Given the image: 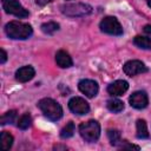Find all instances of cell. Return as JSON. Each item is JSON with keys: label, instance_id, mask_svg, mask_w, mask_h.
Listing matches in <instances>:
<instances>
[{"label": "cell", "instance_id": "17", "mask_svg": "<svg viewBox=\"0 0 151 151\" xmlns=\"http://www.w3.org/2000/svg\"><path fill=\"white\" fill-rule=\"evenodd\" d=\"M133 42H134V45L138 46L139 48H143V50H150V48H151V39L146 38V37L137 35V37H134Z\"/></svg>", "mask_w": 151, "mask_h": 151}, {"label": "cell", "instance_id": "1", "mask_svg": "<svg viewBox=\"0 0 151 151\" xmlns=\"http://www.w3.org/2000/svg\"><path fill=\"white\" fill-rule=\"evenodd\" d=\"M5 32L11 39H27L32 35L33 29L29 24L21 22V21H11L6 24Z\"/></svg>", "mask_w": 151, "mask_h": 151}, {"label": "cell", "instance_id": "16", "mask_svg": "<svg viewBox=\"0 0 151 151\" xmlns=\"http://www.w3.org/2000/svg\"><path fill=\"white\" fill-rule=\"evenodd\" d=\"M0 140H1V147L4 150H9L13 145V136L9 134L6 131H2L0 134Z\"/></svg>", "mask_w": 151, "mask_h": 151}, {"label": "cell", "instance_id": "8", "mask_svg": "<svg viewBox=\"0 0 151 151\" xmlns=\"http://www.w3.org/2000/svg\"><path fill=\"white\" fill-rule=\"evenodd\" d=\"M68 109L74 114H86L90 111L88 103L81 97H73L68 101Z\"/></svg>", "mask_w": 151, "mask_h": 151}, {"label": "cell", "instance_id": "15", "mask_svg": "<svg viewBox=\"0 0 151 151\" xmlns=\"http://www.w3.org/2000/svg\"><path fill=\"white\" fill-rule=\"evenodd\" d=\"M106 106H107V109H109L111 112H114V113H118V112H120V111L124 110V103H123L122 100L114 99V98L107 100Z\"/></svg>", "mask_w": 151, "mask_h": 151}, {"label": "cell", "instance_id": "24", "mask_svg": "<svg viewBox=\"0 0 151 151\" xmlns=\"http://www.w3.org/2000/svg\"><path fill=\"white\" fill-rule=\"evenodd\" d=\"M51 1H53V0H35V2H37L39 6H44V5H46V4L51 2Z\"/></svg>", "mask_w": 151, "mask_h": 151}, {"label": "cell", "instance_id": "18", "mask_svg": "<svg viewBox=\"0 0 151 151\" xmlns=\"http://www.w3.org/2000/svg\"><path fill=\"white\" fill-rule=\"evenodd\" d=\"M73 133H74V124H73V122H68V123L61 129V131H60V137L64 138V139H66V138L72 137Z\"/></svg>", "mask_w": 151, "mask_h": 151}, {"label": "cell", "instance_id": "3", "mask_svg": "<svg viewBox=\"0 0 151 151\" xmlns=\"http://www.w3.org/2000/svg\"><path fill=\"white\" fill-rule=\"evenodd\" d=\"M79 133L86 142H96L100 136V125L97 120H88L79 125Z\"/></svg>", "mask_w": 151, "mask_h": 151}, {"label": "cell", "instance_id": "19", "mask_svg": "<svg viewBox=\"0 0 151 151\" xmlns=\"http://www.w3.org/2000/svg\"><path fill=\"white\" fill-rule=\"evenodd\" d=\"M58 29H59V25L54 21H48V22H45L41 25V31L45 34H53Z\"/></svg>", "mask_w": 151, "mask_h": 151}, {"label": "cell", "instance_id": "12", "mask_svg": "<svg viewBox=\"0 0 151 151\" xmlns=\"http://www.w3.org/2000/svg\"><path fill=\"white\" fill-rule=\"evenodd\" d=\"M35 74V71L32 66H22L15 72V79L20 83H26L31 80Z\"/></svg>", "mask_w": 151, "mask_h": 151}, {"label": "cell", "instance_id": "25", "mask_svg": "<svg viewBox=\"0 0 151 151\" xmlns=\"http://www.w3.org/2000/svg\"><path fill=\"white\" fill-rule=\"evenodd\" d=\"M144 32L147 34H151V25H146L144 26Z\"/></svg>", "mask_w": 151, "mask_h": 151}, {"label": "cell", "instance_id": "9", "mask_svg": "<svg viewBox=\"0 0 151 151\" xmlns=\"http://www.w3.org/2000/svg\"><path fill=\"white\" fill-rule=\"evenodd\" d=\"M78 87L80 90L81 93H84L86 97L88 98H93L94 96H97L98 93V84L94 81V80H91V79H83L79 81L78 84Z\"/></svg>", "mask_w": 151, "mask_h": 151}, {"label": "cell", "instance_id": "14", "mask_svg": "<svg viewBox=\"0 0 151 151\" xmlns=\"http://www.w3.org/2000/svg\"><path fill=\"white\" fill-rule=\"evenodd\" d=\"M137 127V137L140 139H146L149 138V131H147V125L144 119H138L136 123Z\"/></svg>", "mask_w": 151, "mask_h": 151}, {"label": "cell", "instance_id": "27", "mask_svg": "<svg viewBox=\"0 0 151 151\" xmlns=\"http://www.w3.org/2000/svg\"><path fill=\"white\" fill-rule=\"evenodd\" d=\"M146 2H147V5H149V7H151V0H146Z\"/></svg>", "mask_w": 151, "mask_h": 151}, {"label": "cell", "instance_id": "21", "mask_svg": "<svg viewBox=\"0 0 151 151\" xmlns=\"http://www.w3.org/2000/svg\"><path fill=\"white\" fill-rule=\"evenodd\" d=\"M31 123H32L31 116L28 113H25V114H22L19 118V120H18V127L21 129V130H26V129H28L31 126Z\"/></svg>", "mask_w": 151, "mask_h": 151}, {"label": "cell", "instance_id": "4", "mask_svg": "<svg viewBox=\"0 0 151 151\" xmlns=\"http://www.w3.org/2000/svg\"><path fill=\"white\" fill-rule=\"evenodd\" d=\"M63 14L67 17H83L92 12V7L87 4L76 2V4H65L61 6Z\"/></svg>", "mask_w": 151, "mask_h": 151}, {"label": "cell", "instance_id": "7", "mask_svg": "<svg viewBox=\"0 0 151 151\" xmlns=\"http://www.w3.org/2000/svg\"><path fill=\"white\" fill-rule=\"evenodd\" d=\"M123 71L126 76L129 77H134L137 74L140 73H145L147 72V67L144 65V63H142L140 60H129L124 64L123 66Z\"/></svg>", "mask_w": 151, "mask_h": 151}, {"label": "cell", "instance_id": "11", "mask_svg": "<svg viewBox=\"0 0 151 151\" xmlns=\"http://www.w3.org/2000/svg\"><path fill=\"white\" fill-rule=\"evenodd\" d=\"M127 88H129L127 81L116 80L107 86V92H109V94H111L113 97H118V96H123L127 91Z\"/></svg>", "mask_w": 151, "mask_h": 151}, {"label": "cell", "instance_id": "2", "mask_svg": "<svg viewBox=\"0 0 151 151\" xmlns=\"http://www.w3.org/2000/svg\"><path fill=\"white\" fill-rule=\"evenodd\" d=\"M38 106L41 110V112L44 113V116L47 117L50 120L57 122L63 117L61 106L55 100H53L51 98H44V99L39 100Z\"/></svg>", "mask_w": 151, "mask_h": 151}, {"label": "cell", "instance_id": "20", "mask_svg": "<svg viewBox=\"0 0 151 151\" xmlns=\"http://www.w3.org/2000/svg\"><path fill=\"white\" fill-rule=\"evenodd\" d=\"M107 137L110 139V143L114 146H118L122 143L120 139V132L118 130H109L107 131Z\"/></svg>", "mask_w": 151, "mask_h": 151}, {"label": "cell", "instance_id": "6", "mask_svg": "<svg viewBox=\"0 0 151 151\" xmlns=\"http://www.w3.org/2000/svg\"><path fill=\"white\" fill-rule=\"evenodd\" d=\"M2 7L6 13L15 15L18 18H26L28 17V11L25 9L18 0H2Z\"/></svg>", "mask_w": 151, "mask_h": 151}, {"label": "cell", "instance_id": "26", "mask_svg": "<svg viewBox=\"0 0 151 151\" xmlns=\"http://www.w3.org/2000/svg\"><path fill=\"white\" fill-rule=\"evenodd\" d=\"M54 149H55V150H59V149H64V150H66L67 147H66V146H60V145H57V146H54Z\"/></svg>", "mask_w": 151, "mask_h": 151}, {"label": "cell", "instance_id": "13", "mask_svg": "<svg viewBox=\"0 0 151 151\" xmlns=\"http://www.w3.org/2000/svg\"><path fill=\"white\" fill-rule=\"evenodd\" d=\"M55 63L59 67L61 68H67V67H71L73 61H72V58L70 57V54L65 51H58L57 54H55Z\"/></svg>", "mask_w": 151, "mask_h": 151}, {"label": "cell", "instance_id": "5", "mask_svg": "<svg viewBox=\"0 0 151 151\" xmlns=\"http://www.w3.org/2000/svg\"><path fill=\"white\" fill-rule=\"evenodd\" d=\"M100 29L104 33L111 34V35H120L123 34V27L120 22L114 17H105L100 21Z\"/></svg>", "mask_w": 151, "mask_h": 151}, {"label": "cell", "instance_id": "10", "mask_svg": "<svg viewBox=\"0 0 151 151\" xmlns=\"http://www.w3.org/2000/svg\"><path fill=\"white\" fill-rule=\"evenodd\" d=\"M129 100H130V105L134 109H138V110L146 107V105L149 103L147 94L144 91H136L134 93L131 94Z\"/></svg>", "mask_w": 151, "mask_h": 151}, {"label": "cell", "instance_id": "22", "mask_svg": "<svg viewBox=\"0 0 151 151\" xmlns=\"http://www.w3.org/2000/svg\"><path fill=\"white\" fill-rule=\"evenodd\" d=\"M15 116H17V112L13 110V111H8V112H6L1 118H0V124L1 125H5V124H11V123H13L14 122V119H15Z\"/></svg>", "mask_w": 151, "mask_h": 151}, {"label": "cell", "instance_id": "23", "mask_svg": "<svg viewBox=\"0 0 151 151\" xmlns=\"http://www.w3.org/2000/svg\"><path fill=\"white\" fill-rule=\"evenodd\" d=\"M0 53H1V58H0V64H4L6 60H7V53L5 52V50H0Z\"/></svg>", "mask_w": 151, "mask_h": 151}]
</instances>
